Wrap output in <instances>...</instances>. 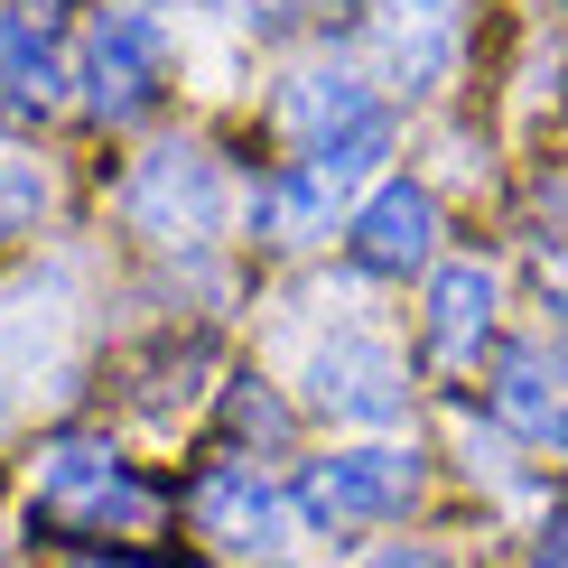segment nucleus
Segmentation results:
<instances>
[{
  "mask_svg": "<svg viewBox=\"0 0 568 568\" xmlns=\"http://www.w3.org/2000/svg\"><path fill=\"white\" fill-rule=\"evenodd\" d=\"M336 196H345V178L336 169H317V159H298V169H280L271 186H262V233L271 243H317L326 233V215H336Z\"/></svg>",
  "mask_w": 568,
  "mask_h": 568,
  "instance_id": "9b49d317",
  "label": "nucleus"
},
{
  "mask_svg": "<svg viewBox=\"0 0 568 568\" xmlns=\"http://www.w3.org/2000/svg\"><path fill=\"white\" fill-rule=\"evenodd\" d=\"M373 568H447V559H438V550H383Z\"/></svg>",
  "mask_w": 568,
  "mask_h": 568,
  "instance_id": "4468645a",
  "label": "nucleus"
},
{
  "mask_svg": "<svg viewBox=\"0 0 568 568\" xmlns=\"http://www.w3.org/2000/svg\"><path fill=\"white\" fill-rule=\"evenodd\" d=\"M494 410H504L513 429L550 438L559 419H568V383H559V364H550L540 345H504V364H494Z\"/></svg>",
  "mask_w": 568,
  "mask_h": 568,
  "instance_id": "f8f14e48",
  "label": "nucleus"
},
{
  "mask_svg": "<svg viewBox=\"0 0 568 568\" xmlns=\"http://www.w3.org/2000/svg\"><path fill=\"white\" fill-rule=\"evenodd\" d=\"M38 523L47 531H150L159 523V494L131 476L112 447L65 438L38 457Z\"/></svg>",
  "mask_w": 568,
  "mask_h": 568,
  "instance_id": "f257e3e1",
  "label": "nucleus"
},
{
  "mask_svg": "<svg viewBox=\"0 0 568 568\" xmlns=\"http://www.w3.org/2000/svg\"><path fill=\"white\" fill-rule=\"evenodd\" d=\"M65 19L47 10V0H29V10L0 19V103L10 112H57L65 103Z\"/></svg>",
  "mask_w": 568,
  "mask_h": 568,
  "instance_id": "423d86ee",
  "label": "nucleus"
},
{
  "mask_svg": "<svg viewBox=\"0 0 568 568\" xmlns=\"http://www.w3.org/2000/svg\"><path fill=\"white\" fill-rule=\"evenodd\" d=\"M38 215H47V169L29 150H0V243L38 233Z\"/></svg>",
  "mask_w": 568,
  "mask_h": 568,
  "instance_id": "ddd939ff",
  "label": "nucleus"
},
{
  "mask_svg": "<svg viewBox=\"0 0 568 568\" xmlns=\"http://www.w3.org/2000/svg\"><path fill=\"white\" fill-rule=\"evenodd\" d=\"M485 336H494V271L447 262L429 280V354L438 364H466V354H485Z\"/></svg>",
  "mask_w": 568,
  "mask_h": 568,
  "instance_id": "9d476101",
  "label": "nucleus"
},
{
  "mask_svg": "<svg viewBox=\"0 0 568 568\" xmlns=\"http://www.w3.org/2000/svg\"><path fill=\"white\" fill-rule=\"evenodd\" d=\"M429 243H438V205H429V186H383V196L354 215V262L383 271V280L419 271V262H429Z\"/></svg>",
  "mask_w": 568,
  "mask_h": 568,
  "instance_id": "1a4fd4ad",
  "label": "nucleus"
},
{
  "mask_svg": "<svg viewBox=\"0 0 568 568\" xmlns=\"http://www.w3.org/2000/svg\"><path fill=\"white\" fill-rule=\"evenodd\" d=\"M373 29H383V57H392V75L410 93H438L447 75H457V38H466L457 0H383Z\"/></svg>",
  "mask_w": 568,
  "mask_h": 568,
  "instance_id": "6e6552de",
  "label": "nucleus"
},
{
  "mask_svg": "<svg viewBox=\"0 0 568 568\" xmlns=\"http://www.w3.org/2000/svg\"><path fill=\"white\" fill-rule=\"evenodd\" d=\"M196 523L224 540V550H280L290 540V504L262 466H205L196 476Z\"/></svg>",
  "mask_w": 568,
  "mask_h": 568,
  "instance_id": "0eeeda50",
  "label": "nucleus"
},
{
  "mask_svg": "<svg viewBox=\"0 0 568 568\" xmlns=\"http://www.w3.org/2000/svg\"><path fill=\"white\" fill-rule=\"evenodd\" d=\"M84 84H93V112L103 122H140L159 103V19L150 10H103L93 19Z\"/></svg>",
  "mask_w": 568,
  "mask_h": 568,
  "instance_id": "39448f33",
  "label": "nucleus"
},
{
  "mask_svg": "<svg viewBox=\"0 0 568 568\" xmlns=\"http://www.w3.org/2000/svg\"><path fill=\"white\" fill-rule=\"evenodd\" d=\"M307 400L317 410H336V419H400L410 410V392H400V354L373 336V326H336L317 354H307Z\"/></svg>",
  "mask_w": 568,
  "mask_h": 568,
  "instance_id": "20e7f679",
  "label": "nucleus"
},
{
  "mask_svg": "<svg viewBox=\"0 0 568 568\" xmlns=\"http://www.w3.org/2000/svg\"><path fill=\"white\" fill-rule=\"evenodd\" d=\"M410 494H419V457L410 447H345V457H317L298 476V513L317 531H364V523L410 513Z\"/></svg>",
  "mask_w": 568,
  "mask_h": 568,
  "instance_id": "7ed1b4c3",
  "label": "nucleus"
},
{
  "mask_svg": "<svg viewBox=\"0 0 568 568\" xmlns=\"http://www.w3.org/2000/svg\"><path fill=\"white\" fill-rule=\"evenodd\" d=\"M540 568H568V523H559V540H540Z\"/></svg>",
  "mask_w": 568,
  "mask_h": 568,
  "instance_id": "2eb2a0df",
  "label": "nucleus"
},
{
  "mask_svg": "<svg viewBox=\"0 0 568 568\" xmlns=\"http://www.w3.org/2000/svg\"><path fill=\"white\" fill-rule=\"evenodd\" d=\"M122 215L150 243H205V233H224V169L205 150H186V140H169V150H150L131 169Z\"/></svg>",
  "mask_w": 568,
  "mask_h": 568,
  "instance_id": "f03ea898",
  "label": "nucleus"
}]
</instances>
